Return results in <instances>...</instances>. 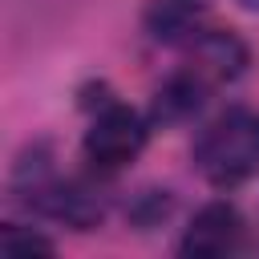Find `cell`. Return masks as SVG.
I'll use <instances>...</instances> for the list:
<instances>
[{
  "mask_svg": "<svg viewBox=\"0 0 259 259\" xmlns=\"http://www.w3.org/2000/svg\"><path fill=\"white\" fill-rule=\"evenodd\" d=\"M0 251L8 255V259H20V255H32V251H53V239H45V235H36V231H28V227H20V223H4L0 227Z\"/></svg>",
  "mask_w": 259,
  "mask_h": 259,
  "instance_id": "cell-8",
  "label": "cell"
},
{
  "mask_svg": "<svg viewBox=\"0 0 259 259\" xmlns=\"http://www.w3.org/2000/svg\"><path fill=\"white\" fill-rule=\"evenodd\" d=\"M12 190L20 194L24 206H32L45 219H57L73 231H93L105 219V202L101 194L81 182V178H61L49 162V154L36 146L32 154H24L12 170Z\"/></svg>",
  "mask_w": 259,
  "mask_h": 259,
  "instance_id": "cell-2",
  "label": "cell"
},
{
  "mask_svg": "<svg viewBox=\"0 0 259 259\" xmlns=\"http://www.w3.org/2000/svg\"><path fill=\"white\" fill-rule=\"evenodd\" d=\"M210 12V0H146L142 24L150 40L158 45H182L194 32H202V20Z\"/></svg>",
  "mask_w": 259,
  "mask_h": 259,
  "instance_id": "cell-6",
  "label": "cell"
},
{
  "mask_svg": "<svg viewBox=\"0 0 259 259\" xmlns=\"http://www.w3.org/2000/svg\"><path fill=\"white\" fill-rule=\"evenodd\" d=\"M214 89L194 73V69H186V65H178L158 89H154V105H150V117L154 121H162V125H178V121H186L190 113H198L202 105H206V97H210Z\"/></svg>",
  "mask_w": 259,
  "mask_h": 259,
  "instance_id": "cell-7",
  "label": "cell"
},
{
  "mask_svg": "<svg viewBox=\"0 0 259 259\" xmlns=\"http://www.w3.org/2000/svg\"><path fill=\"white\" fill-rule=\"evenodd\" d=\"M182 65L194 69L210 89H219V85L243 77V69H247V45L231 28H202V32H194L186 40Z\"/></svg>",
  "mask_w": 259,
  "mask_h": 259,
  "instance_id": "cell-4",
  "label": "cell"
},
{
  "mask_svg": "<svg viewBox=\"0 0 259 259\" xmlns=\"http://www.w3.org/2000/svg\"><path fill=\"white\" fill-rule=\"evenodd\" d=\"M146 138H150V121L134 105L105 97L97 105V113L89 117V130L81 138V154L97 174H117L146 150Z\"/></svg>",
  "mask_w": 259,
  "mask_h": 259,
  "instance_id": "cell-3",
  "label": "cell"
},
{
  "mask_svg": "<svg viewBox=\"0 0 259 259\" xmlns=\"http://www.w3.org/2000/svg\"><path fill=\"white\" fill-rule=\"evenodd\" d=\"M194 170L214 190H235L259 174V109L227 105L194 138Z\"/></svg>",
  "mask_w": 259,
  "mask_h": 259,
  "instance_id": "cell-1",
  "label": "cell"
},
{
  "mask_svg": "<svg viewBox=\"0 0 259 259\" xmlns=\"http://www.w3.org/2000/svg\"><path fill=\"white\" fill-rule=\"evenodd\" d=\"M239 8H247V12H259V0H239Z\"/></svg>",
  "mask_w": 259,
  "mask_h": 259,
  "instance_id": "cell-9",
  "label": "cell"
},
{
  "mask_svg": "<svg viewBox=\"0 0 259 259\" xmlns=\"http://www.w3.org/2000/svg\"><path fill=\"white\" fill-rule=\"evenodd\" d=\"M239 239H243V214L235 210V202L214 198L190 219L178 251L182 255H227L239 247Z\"/></svg>",
  "mask_w": 259,
  "mask_h": 259,
  "instance_id": "cell-5",
  "label": "cell"
}]
</instances>
